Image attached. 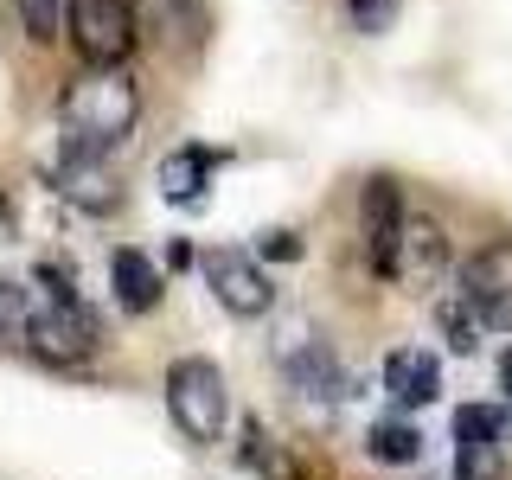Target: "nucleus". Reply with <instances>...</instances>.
<instances>
[{
	"mask_svg": "<svg viewBox=\"0 0 512 480\" xmlns=\"http://www.w3.org/2000/svg\"><path fill=\"white\" fill-rule=\"evenodd\" d=\"M141 122V90L128 84L116 64H90L71 90L58 96V128H64V148H84V154H109L135 135Z\"/></svg>",
	"mask_w": 512,
	"mask_h": 480,
	"instance_id": "1",
	"label": "nucleus"
},
{
	"mask_svg": "<svg viewBox=\"0 0 512 480\" xmlns=\"http://www.w3.org/2000/svg\"><path fill=\"white\" fill-rule=\"evenodd\" d=\"M167 410L186 442H218L224 416H231V391L212 359H173L167 365Z\"/></svg>",
	"mask_w": 512,
	"mask_h": 480,
	"instance_id": "2",
	"label": "nucleus"
},
{
	"mask_svg": "<svg viewBox=\"0 0 512 480\" xmlns=\"http://www.w3.org/2000/svg\"><path fill=\"white\" fill-rule=\"evenodd\" d=\"M199 276H205V288L218 295V308L237 314V320H256V314L276 308V288H269L263 263H256L250 250H231V244L205 250V256H199Z\"/></svg>",
	"mask_w": 512,
	"mask_h": 480,
	"instance_id": "3",
	"label": "nucleus"
},
{
	"mask_svg": "<svg viewBox=\"0 0 512 480\" xmlns=\"http://www.w3.org/2000/svg\"><path fill=\"white\" fill-rule=\"evenodd\" d=\"M71 45L90 64H122L135 52V0H71Z\"/></svg>",
	"mask_w": 512,
	"mask_h": 480,
	"instance_id": "4",
	"label": "nucleus"
},
{
	"mask_svg": "<svg viewBox=\"0 0 512 480\" xmlns=\"http://www.w3.org/2000/svg\"><path fill=\"white\" fill-rule=\"evenodd\" d=\"M26 346L52 365H77V359L96 352V320H90L84 301H45V308H32V320H26Z\"/></svg>",
	"mask_w": 512,
	"mask_h": 480,
	"instance_id": "5",
	"label": "nucleus"
},
{
	"mask_svg": "<svg viewBox=\"0 0 512 480\" xmlns=\"http://www.w3.org/2000/svg\"><path fill=\"white\" fill-rule=\"evenodd\" d=\"M455 295L468 301V308L487 320V327H512V244H487V250H474L468 263H461V282H455Z\"/></svg>",
	"mask_w": 512,
	"mask_h": 480,
	"instance_id": "6",
	"label": "nucleus"
},
{
	"mask_svg": "<svg viewBox=\"0 0 512 480\" xmlns=\"http://www.w3.org/2000/svg\"><path fill=\"white\" fill-rule=\"evenodd\" d=\"M404 231H410V205L391 180H372L365 186V256L384 282L404 276Z\"/></svg>",
	"mask_w": 512,
	"mask_h": 480,
	"instance_id": "7",
	"label": "nucleus"
},
{
	"mask_svg": "<svg viewBox=\"0 0 512 480\" xmlns=\"http://www.w3.org/2000/svg\"><path fill=\"white\" fill-rule=\"evenodd\" d=\"M500 436H506V410H493V404H461L455 410V468H461V480L500 474Z\"/></svg>",
	"mask_w": 512,
	"mask_h": 480,
	"instance_id": "8",
	"label": "nucleus"
},
{
	"mask_svg": "<svg viewBox=\"0 0 512 480\" xmlns=\"http://www.w3.org/2000/svg\"><path fill=\"white\" fill-rule=\"evenodd\" d=\"M52 186L84 212H116L122 205V180L103 167V154H84V148H64L52 160Z\"/></svg>",
	"mask_w": 512,
	"mask_h": 480,
	"instance_id": "9",
	"label": "nucleus"
},
{
	"mask_svg": "<svg viewBox=\"0 0 512 480\" xmlns=\"http://www.w3.org/2000/svg\"><path fill=\"white\" fill-rule=\"evenodd\" d=\"M436 391H442V372H436V359H429V352L397 346L391 359H384V397H391L397 410H423V404H436Z\"/></svg>",
	"mask_w": 512,
	"mask_h": 480,
	"instance_id": "10",
	"label": "nucleus"
},
{
	"mask_svg": "<svg viewBox=\"0 0 512 480\" xmlns=\"http://www.w3.org/2000/svg\"><path fill=\"white\" fill-rule=\"evenodd\" d=\"M282 378H288V391H301V397H346L340 359H333L327 340H314V333H308V346H295L282 359Z\"/></svg>",
	"mask_w": 512,
	"mask_h": 480,
	"instance_id": "11",
	"label": "nucleus"
},
{
	"mask_svg": "<svg viewBox=\"0 0 512 480\" xmlns=\"http://www.w3.org/2000/svg\"><path fill=\"white\" fill-rule=\"evenodd\" d=\"M442 269H448V237H442V224L423 218V212H410V231H404V276H397V282L429 288V282H442Z\"/></svg>",
	"mask_w": 512,
	"mask_h": 480,
	"instance_id": "12",
	"label": "nucleus"
},
{
	"mask_svg": "<svg viewBox=\"0 0 512 480\" xmlns=\"http://www.w3.org/2000/svg\"><path fill=\"white\" fill-rule=\"evenodd\" d=\"M109 282H116V301H122L128 314H154L160 308V288H167L148 250H116V256H109Z\"/></svg>",
	"mask_w": 512,
	"mask_h": 480,
	"instance_id": "13",
	"label": "nucleus"
},
{
	"mask_svg": "<svg viewBox=\"0 0 512 480\" xmlns=\"http://www.w3.org/2000/svg\"><path fill=\"white\" fill-rule=\"evenodd\" d=\"M212 173H218V154L212 148H173L160 160V192L173 205H199L212 192Z\"/></svg>",
	"mask_w": 512,
	"mask_h": 480,
	"instance_id": "14",
	"label": "nucleus"
},
{
	"mask_svg": "<svg viewBox=\"0 0 512 480\" xmlns=\"http://www.w3.org/2000/svg\"><path fill=\"white\" fill-rule=\"evenodd\" d=\"M416 455H423L416 423H378V429H372V461H384V468H410Z\"/></svg>",
	"mask_w": 512,
	"mask_h": 480,
	"instance_id": "15",
	"label": "nucleus"
},
{
	"mask_svg": "<svg viewBox=\"0 0 512 480\" xmlns=\"http://www.w3.org/2000/svg\"><path fill=\"white\" fill-rule=\"evenodd\" d=\"M436 320H442V333H448V352H474L480 333H487V320H480L461 295H448L442 308H436Z\"/></svg>",
	"mask_w": 512,
	"mask_h": 480,
	"instance_id": "16",
	"label": "nucleus"
},
{
	"mask_svg": "<svg viewBox=\"0 0 512 480\" xmlns=\"http://www.w3.org/2000/svg\"><path fill=\"white\" fill-rule=\"evenodd\" d=\"M20 20H26V39L32 45H52L58 26L71 20V0H20Z\"/></svg>",
	"mask_w": 512,
	"mask_h": 480,
	"instance_id": "17",
	"label": "nucleus"
},
{
	"mask_svg": "<svg viewBox=\"0 0 512 480\" xmlns=\"http://www.w3.org/2000/svg\"><path fill=\"white\" fill-rule=\"evenodd\" d=\"M346 13H352V26L372 32V39L397 26V0H346Z\"/></svg>",
	"mask_w": 512,
	"mask_h": 480,
	"instance_id": "18",
	"label": "nucleus"
},
{
	"mask_svg": "<svg viewBox=\"0 0 512 480\" xmlns=\"http://www.w3.org/2000/svg\"><path fill=\"white\" fill-rule=\"evenodd\" d=\"M26 320H32L26 288L20 282H0V333H26Z\"/></svg>",
	"mask_w": 512,
	"mask_h": 480,
	"instance_id": "19",
	"label": "nucleus"
},
{
	"mask_svg": "<svg viewBox=\"0 0 512 480\" xmlns=\"http://www.w3.org/2000/svg\"><path fill=\"white\" fill-rule=\"evenodd\" d=\"M263 256H276V263H288V256H301V244H295L288 231H269V237H263Z\"/></svg>",
	"mask_w": 512,
	"mask_h": 480,
	"instance_id": "20",
	"label": "nucleus"
},
{
	"mask_svg": "<svg viewBox=\"0 0 512 480\" xmlns=\"http://www.w3.org/2000/svg\"><path fill=\"white\" fill-rule=\"evenodd\" d=\"M20 237V212H13V199H0V244H13Z\"/></svg>",
	"mask_w": 512,
	"mask_h": 480,
	"instance_id": "21",
	"label": "nucleus"
},
{
	"mask_svg": "<svg viewBox=\"0 0 512 480\" xmlns=\"http://www.w3.org/2000/svg\"><path fill=\"white\" fill-rule=\"evenodd\" d=\"M500 384H506V404H512V352L500 359Z\"/></svg>",
	"mask_w": 512,
	"mask_h": 480,
	"instance_id": "22",
	"label": "nucleus"
}]
</instances>
